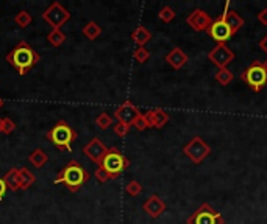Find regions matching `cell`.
Returning a JSON list of instances; mask_svg holds the SVG:
<instances>
[{
    "label": "cell",
    "mask_w": 267,
    "mask_h": 224,
    "mask_svg": "<svg viewBox=\"0 0 267 224\" xmlns=\"http://www.w3.org/2000/svg\"><path fill=\"white\" fill-rule=\"evenodd\" d=\"M6 61L13 67H16L19 75H25L32 67L39 61V55L28 46L27 42H19L8 55Z\"/></svg>",
    "instance_id": "cell-1"
},
{
    "label": "cell",
    "mask_w": 267,
    "mask_h": 224,
    "mask_svg": "<svg viewBox=\"0 0 267 224\" xmlns=\"http://www.w3.org/2000/svg\"><path fill=\"white\" fill-rule=\"evenodd\" d=\"M89 179L88 171L80 165L77 160H71L63 171L55 179V184H66L71 192H77L81 185H83Z\"/></svg>",
    "instance_id": "cell-2"
},
{
    "label": "cell",
    "mask_w": 267,
    "mask_h": 224,
    "mask_svg": "<svg viewBox=\"0 0 267 224\" xmlns=\"http://www.w3.org/2000/svg\"><path fill=\"white\" fill-rule=\"evenodd\" d=\"M100 167L107 171L111 179H116L124 170H127L130 167V160L125 158L117 148H111L108 149L105 158H103Z\"/></svg>",
    "instance_id": "cell-3"
},
{
    "label": "cell",
    "mask_w": 267,
    "mask_h": 224,
    "mask_svg": "<svg viewBox=\"0 0 267 224\" xmlns=\"http://www.w3.org/2000/svg\"><path fill=\"white\" fill-rule=\"evenodd\" d=\"M241 80L246 83L253 92H261L263 87L267 84V72L264 70L263 63H251L246 70L242 72Z\"/></svg>",
    "instance_id": "cell-4"
},
{
    "label": "cell",
    "mask_w": 267,
    "mask_h": 224,
    "mask_svg": "<svg viewBox=\"0 0 267 224\" xmlns=\"http://www.w3.org/2000/svg\"><path fill=\"white\" fill-rule=\"evenodd\" d=\"M47 137L53 142L55 146L61 148V149H66V151H72L71 144L73 140H75L77 134L68 123L61 120V122H58L53 128L49 131Z\"/></svg>",
    "instance_id": "cell-5"
},
{
    "label": "cell",
    "mask_w": 267,
    "mask_h": 224,
    "mask_svg": "<svg viewBox=\"0 0 267 224\" xmlns=\"http://www.w3.org/2000/svg\"><path fill=\"white\" fill-rule=\"evenodd\" d=\"M183 153L192 160V163H202L211 154V146L200 136H196L183 146Z\"/></svg>",
    "instance_id": "cell-6"
},
{
    "label": "cell",
    "mask_w": 267,
    "mask_h": 224,
    "mask_svg": "<svg viewBox=\"0 0 267 224\" xmlns=\"http://www.w3.org/2000/svg\"><path fill=\"white\" fill-rule=\"evenodd\" d=\"M188 224H225V220L210 204H202L188 218Z\"/></svg>",
    "instance_id": "cell-7"
},
{
    "label": "cell",
    "mask_w": 267,
    "mask_h": 224,
    "mask_svg": "<svg viewBox=\"0 0 267 224\" xmlns=\"http://www.w3.org/2000/svg\"><path fill=\"white\" fill-rule=\"evenodd\" d=\"M42 19L47 20L49 24L53 27V30H59V27H63L66 22L71 19V13L64 8L61 3H52L50 8H47L42 13Z\"/></svg>",
    "instance_id": "cell-8"
},
{
    "label": "cell",
    "mask_w": 267,
    "mask_h": 224,
    "mask_svg": "<svg viewBox=\"0 0 267 224\" xmlns=\"http://www.w3.org/2000/svg\"><path fill=\"white\" fill-rule=\"evenodd\" d=\"M208 59L219 69H227V65L234 59V51L230 50L225 44H217L210 53H208Z\"/></svg>",
    "instance_id": "cell-9"
},
{
    "label": "cell",
    "mask_w": 267,
    "mask_h": 224,
    "mask_svg": "<svg viewBox=\"0 0 267 224\" xmlns=\"http://www.w3.org/2000/svg\"><path fill=\"white\" fill-rule=\"evenodd\" d=\"M186 22H188V25L194 30V32L200 33V32H208V28H210L211 24H213V19L210 17V14H208L206 11L196 8L188 16Z\"/></svg>",
    "instance_id": "cell-10"
},
{
    "label": "cell",
    "mask_w": 267,
    "mask_h": 224,
    "mask_svg": "<svg viewBox=\"0 0 267 224\" xmlns=\"http://www.w3.org/2000/svg\"><path fill=\"white\" fill-rule=\"evenodd\" d=\"M208 33H210V36H211L213 39L216 41L217 44H225V42L230 39V37L233 36L231 28H230L220 17L216 19V20H213L211 27L208 28Z\"/></svg>",
    "instance_id": "cell-11"
},
{
    "label": "cell",
    "mask_w": 267,
    "mask_h": 224,
    "mask_svg": "<svg viewBox=\"0 0 267 224\" xmlns=\"http://www.w3.org/2000/svg\"><path fill=\"white\" fill-rule=\"evenodd\" d=\"M138 115H139V111H138V108L131 101L122 103L121 106L116 109V112H114V117L117 118L119 122L125 123V125H130V126L138 118Z\"/></svg>",
    "instance_id": "cell-12"
},
{
    "label": "cell",
    "mask_w": 267,
    "mask_h": 224,
    "mask_svg": "<svg viewBox=\"0 0 267 224\" xmlns=\"http://www.w3.org/2000/svg\"><path fill=\"white\" fill-rule=\"evenodd\" d=\"M83 153L88 156L89 159H91L94 163H102V160H103V158L107 156V153H108V148L102 144V142L99 140V139H92L89 144L83 148Z\"/></svg>",
    "instance_id": "cell-13"
},
{
    "label": "cell",
    "mask_w": 267,
    "mask_h": 224,
    "mask_svg": "<svg viewBox=\"0 0 267 224\" xmlns=\"http://www.w3.org/2000/svg\"><path fill=\"white\" fill-rule=\"evenodd\" d=\"M145 118L148 125H150V128H157V129H161L164 128L169 122V114L161 108H157V109H152V111H147L145 112Z\"/></svg>",
    "instance_id": "cell-14"
},
{
    "label": "cell",
    "mask_w": 267,
    "mask_h": 224,
    "mask_svg": "<svg viewBox=\"0 0 267 224\" xmlns=\"http://www.w3.org/2000/svg\"><path fill=\"white\" fill-rule=\"evenodd\" d=\"M142 207H144V210L147 212V215L152 216V218H158V216H161L162 213L166 212V203L158 195H152L145 201Z\"/></svg>",
    "instance_id": "cell-15"
},
{
    "label": "cell",
    "mask_w": 267,
    "mask_h": 224,
    "mask_svg": "<svg viewBox=\"0 0 267 224\" xmlns=\"http://www.w3.org/2000/svg\"><path fill=\"white\" fill-rule=\"evenodd\" d=\"M220 19L224 20L230 28H231L233 34H234L236 32H239V30L244 27V19H242L236 11H231V10H230V2L225 3V10H224V13H222Z\"/></svg>",
    "instance_id": "cell-16"
},
{
    "label": "cell",
    "mask_w": 267,
    "mask_h": 224,
    "mask_svg": "<svg viewBox=\"0 0 267 224\" xmlns=\"http://www.w3.org/2000/svg\"><path fill=\"white\" fill-rule=\"evenodd\" d=\"M164 59H166V63L172 67V69H175V70H180V69H183L184 65H186V63H188V55L184 53V51L180 48V47H175V48H172L169 51V53L164 56Z\"/></svg>",
    "instance_id": "cell-17"
},
{
    "label": "cell",
    "mask_w": 267,
    "mask_h": 224,
    "mask_svg": "<svg viewBox=\"0 0 267 224\" xmlns=\"http://www.w3.org/2000/svg\"><path fill=\"white\" fill-rule=\"evenodd\" d=\"M3 181L6 182V187L10 190L16 192L20 189V168H11L8 173L5 175Z\"/></svg>",
    "instance_id": "cell-18"
},
{
    "label": "cell",
    "mask_w": 267,
    "mask_h": 224,
    "mask_svg": "<svg viewBox=\"0 0 267 224\" xmlns=\"http://www.w3.org/2000/svg\"><path fill=\"white\" fill-rule=\"evenodd\" d=\"M131 39L135 41V44H138L139 47H144L145 44L152 39V33L148 32L145 27H138L135 32L131 33Z\"/></svg>",
    "instance_id": "cell-19"
},
{
    "label": "cell",
    "mask_w": 267,
    "mask_h": 224,
    "mask_svg": "<svg viewBox=\"0 0 267 224\" xmlns=\"http://www.w3.org/2000/svg\"><path fill=\"white\" fill-rule=\"evenodd\" d=\"M28 160L32 162V165L36 168H42L47 162V154L42 149H35V151L28 156Z\"/></svg>",
    "instance_id": "cell-20"
},
{
    "label": "cell",
    "mask_w": 267,
    "mask_h": 224,
    "mask_svg": "<svg viewBox=\"0 0 267 224\" xmlns=\"http://www.w3.org/2000/svg\"><path fill=\"white\" fill-rule=\"evenodd\" d=\"M100 33H102V28L95 24L94 20H91V22H88V24L85 25V28H83V34L88 37L89 41H94V39H97V37L100 36Z\"/></svg>",
    "instance_id": "cell-21"
},
{
    "label": "cell",
    "mask_w": 267,
    "mask_h": 224,
    "mask_svg": "<svg viewBox=\"0 0 267 224\" xmlns=\"http://www.w3.org/2000/svg\"><path fill=\"white\" fill-rule=\"evenodd\" d=\"M214 80H216L220 86H228L234 80V75L228 69H219L216 75H214Z\"/></svg>",
    "instance_id": "cell-22"
},
{
    "label": "cell",
    "mask_w": 267,
    "mask_h": 224,
    "mask_svg": "<svg viewBox=\"0 0 267 224\" xmlns=\"http://www.w3.org/2000/svg\"><path fill=\"white\" fill-rule=\"evenodd\" d=\"M35 175L30 171L28 168H20V189L22 190H27L30 185L35 182Z\"/></svg>",
    "instance_id": "cell-23"
},
{
    "label": "cell",
    "mask_w": 267,
    "mask_h": 224,
    "mask_svg": "<svg viewBox=\"0 0 267 224\" xmlns=\"http://www.w3.org/2000/svg\"><path fill=\"white\" fill-rule=\"evenodd\" d=\"M47 41L53 47H58L66 41V34L61 32V30H52V33H49V36H47Z\"/></svg>",
    "instance_id": "cell-24"
},
{
    "label": "cell",
    "mask_w": 267,
    "mask_h": 224,
    "mask_svg": "<svg viewBox=\"0 0 267 224\" xmlns=\"http://www.w3.org/2000/svg\"><path fill=\"white\" fill-rule=\"evenodd\" d=\"M133 58H135L136 63L144 64V63L148 61V59H150V51H148L145 47H138L135 50V53H133Z\"/></svg>",
    "instance_id": "cell-25"
},
{
    "label": "cell",
    "mask_w": 267,
    "mask_h": 224,
    "mask_svg": "<svg viewBox=\"0 0 267 224\" xmlns=\"http://www.w3.org/2000/svg\"><path fill=\"white\" fill-rule=\"evenodd\" d=\"M158 16L162 22H164V24H169V22H172L175 19V11H174V8H170V6L166 5L160 10Z\"/></svg>",
    "instance_id": "cell-26"
},
{
    "label": "cell",
    "mask_w": 267,
    "mask_h": 224,
    "mask_svg": "<svg viewBox=\"0 0 267 224\" xmlns=\"http://www.w3.org/2000/svg\"><path fill=\"white\" fill-rule=\"evenodd\" d=\"M14 22H16L19 27L25 28L32 24V14H30L28 11H20V13H18V16L14 17Z\"/></svg>",
    "instance_id": "cell-27"
},
{
    "label": "cell",
    "mask_w": 267,
    "mask_h": 224,
    "mask_svg": "<svg viewBox=\"0 0 267 224\" xmlns=\"http://www.w3.org/2000/svg\"><path fill=\"white\" fill-rule=\"evenodd\" d=\"M95 125H97L100 129H108L109 126L113 125V118H111V115H108L107 112H102V114L95 118Z\"/></svg>",
    "instance_id": "cell-28"
},
{
    "label": "cell",
    "mask_w": 267,
    "mask_h": 224,
    "mask_svg": "<svg viewBox=\"0 0 267 224\" xmlns=\"http://www.w3.org/2000/svg\"><path fill=\"white\" fill-rule=\"evenodd\" d=\"M125 192H127L130 196H139L141 192H142V185L138 181H130L127 187H125Z\"/></svg>",
    "instance_id": "cell-29"
},
{
    "label": "cell",
    "mask_w": 267,
    "mask_h": 224,
    "mask_svg": "<svg viewBox=\"0 0 267 224\" xmlns=\"http://www.w3.org/2000/svg\"><path fill=\"white\" fill-rule=\"evenodd\" d=\"M133 126H135L138 131H145L147 128H150V125H148V122H147V118H145L144 114H139L138 115L136 120L133 122Z\"/></svg>",
    "instance_id": "cell-30"
},
{
    "label": "cell",
    "mask_w": 267,
    "mask_h": 224,
    "mask_svg": "<svg viewBox=\"0 0 267 224\" xmlns=\"http://www.w3.org/2000/svg\"><path fill=\"white\" fill-rule=\"evenodd\" d=\"M130 128H131L130 125H125V123L117 122V123L114 125V132L117 134L119 137H125V136H127V134H128Z\"/></svg>",
    "instance_id": "cell-31"
},
{
    "label": "cell",
    "mask_w": 267,
    "mask_h": 224,
    "mask_svg": "<svg viewBox=\"0 0 267 224\" xmlns=\"http://www.w3.org/2000/svg\"><path fill=\"white\" fill-rule=\"evenodd\" d=\"M94 175H95V179H97L99 182H107L108 179H111V177H109V175H108L107 171L103 170L100 165H99V168H97V170H95V173H94Z\"/></svg>",
    "instance_id": "cell-32"
},
{
    "label": "cell",
    "mask_w": 267,
    "mask_h": 224,
    "mask_svg": "<svg viewBox=\"0 0 267 224\" xmlns=\"http://www.w3.org/2000/svg\"><path fill=\"white\" fill-rule=\"evenodd\" d=\"M14 128H16V125H14L11 118H3V129H2L3 134H11Z\"/></svg>",
    "instance_id": "cell-33"
},
{
    "label": "cell",
    "mask_w": 267,
    "mask_h": 224,
    "mask_svg": "<svg viewBox=\"0 0 267 224\" xmlns=\"http://www.w3.org/2000/svg\"><path fill=\"white\" fill-rule=\"evenodd\" d=\"M258 22L261 25L267 27V8H263L261 11L258 13Z\"/></svg>",
    "instance_id": "cell-34"
},
{
    "label": "cell",
    "mask_w": 267,
    "mask_h": 224,
    "mask_svg": "<svg viewBox=\"0 0 267 224\" xmlns=\"http://www.w3.org/2000/svg\"><path fill=\"white\" fill-rule=\"evenodd\" d=\"M6 190H8V187H6V182L3 181V177H0V201L5 198Z\"/></svg>",
    "instance_id": "cell-35"
},
{
    "label": "cell",
    "mask_w": 267,
    "mask_h": 224,
    "mask_svg": "<svg viewBox=\"0 0 267 224\" xmlns=\"http://www.w3.org/2000/svg\"><path fill=\"white\" fill-rule=\"evenodd\" d=\"M258 46H259V48H261L263 51H264V53L267 55V34L263 37V39L261 41H259V44H258Z\"/></svg>",
    "instance_id": "cell-36"
},
{
    "label": "cell",
    "mask_w": 267,
    "mask_h": 224,
    "mask_svg": "<svg viewBox=\"0 0 267 224\" xmlns=\"http://www.w3.org/2000/svg\"><path fill=\"white\" fill-rule=\"evenodd\" d=\"M3 129V118H0V132Z\"/></svg>",
    "instance_id": "cell-37"
},
{
    "label": "cell",
    "mask_w": 267,
    "mask_h": 224,
    "mask_svg": "<svg viewBox=\"0 0 267 224\" xmlns=\"http://www.w3.org/2000/svg\"><path fill=\"white\" fill-rule=\"evenodd\" d=\"M263 67H264V70L267 72V59H266V61L263 63Z\"/></svg>",
    "instance_id": "cell-38"
},
{
    "label": "cell",
    "mask_w": 267,
    "mask_h": 224,
    "mask_svg": "<svg viewBox=\"0 0 267 224\" xmlns=\"http://www.w3.org/2000/svg\"><path fill=\"white\" fill-rule=\"evenodd\" d=\"M3 106V100L2 98H0V108H2Z\"/></svg>",
    "instance_id": "cell-39"
}]
</instances>
